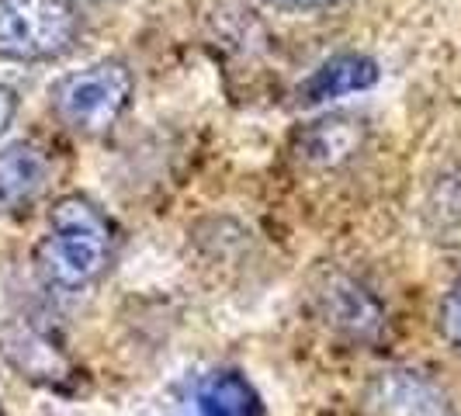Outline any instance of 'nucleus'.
Instances as JSON below:
<instances>
[{
    "instance_id": "1",
    "label": "nucleus",
    "mask_w": 461,
    "mask_h": 416,
    "mask_svg": "<svg viewBox=\"0 0 461 416\" xmlns=\"http://www.w3.org/2000/svg\"><path fill=\"white\" fill-rule=\"evenodd\" d=\"M118 254L115 219L87 194L56 198L46 215V232L39 240L35 264L49 288L87 292L112 271Z\"/></svg>"
},
{
    "instance_id": "9",
    "label": "nucleus",
    "mask_w": 461,
    "mask_h": 416,
    "mask_svg": "<svg viewBox=\"0 0 461 416\" xmlns=\"http://www.w3.org/2000/svg\"><path fill=\"white\" fill-rule=\"evenodd\" d=\"M361 139H365L361 122L347 115H333L305 125L295 139L299 142L295 149H299V160L309 163V167H340L361 149Z\"/></svg>"
},
{
    "instance_id": "10",
    "label": "nucleus",
    "mask_w": 461,
    "mask_h": 416,
    "mask_svg": "<svg viewBox=\"0 0 461 416\" xmlns=\"http://www.w3.org/2000/svg\"><path fill=\"white\" fill-rule=\"evenodd\" d=\"M438 330H440V337H444V344L461 357V275L455 277V285L447 288V295L440 299Z\"/></svg>"
},
{
    "instance_id": "13",
    "label": "nucleus",
    "mask_w": 461,
    "mask_h": 416,
    "mask_svg": "<svg viewBox=\"0 0 461 416\" xmlns=\"http://www.w3.org/2000/svg\"><path fill=\"white\" fill-rule=\"evenodd\" d=\"M0 416H7V413H4V402H0Z\"/></svg>"
},
{
    "instance_id": "8",
    "label": "nucleus",
    "mask_w": 461,
    "mask_h": 416,
    "mask_svg": "<svg viewBox=\"0 0 461 416\" xmlns=\"http://www.w3.org/2000/svg\"><path fill=\"white\" fill-rule=\"evenodd\" d=\"M378 77H382V69L371 56L340 52V56L320 63L302 80L299 101L302 104H326V101H337V97H347V94L371 91L378 84Z\"/></svg>"
},
{
    "instance_id": "12",
    "label": "nucleus",
    "mask_w": 461,
    "mask_h": 416,
    "mask_svg": "<svg viewBox=\"0 0 461 416\" xmlns=\"http://www.w3.org/2000/svg\"><path fill=\"white\" fill-rule=\"evenodd\" d=\"M277 11H323V7H333L340 0H264Z\"/></svg>"
},
{
    "instance_id": "7",
    "label": "nucleus",
    "mask_w": 461,
    "mask_h": 416,
    "mask_svg": "<svg viewBox=\"0 0 461 416\" xmlns=\"http://www.w3.org/2000/svg\"><path fill=\"white\" fill-rule=\"evenodd\" d=\"M181 416H264V402L247 375L222 368L198 375L187 385Z\"/></svg>"
},
{
    "instance_id": "3",
    "label": "nucleus",
    "mask_w": 461,
    "mask_h": 416,
    "mask_svg": "<svg viewBox=\"0 0 461 416\" xmlns=\"http://www.w3.org/2000/svg\"><path fill=\"white\" fill-rule=\"evenodd\" d=\"M80 14L73 0H0V59L52 63L73 52Z\"/></svg>"
},
{
    "instance_id": "4",
    "label": "nucleus",
    "mask_w": 461,
    "mask_h": 416,
    "mask_svg": "<svg viewBox=\"0 0 461 416\" xmlns=\"http://www.w3.org/2000/svg\"><path fill=\"white\" fill-rule=\"evenodd\" d=\"M361 410L365 416H451V399L423 371L385 368L368 378Z\"/></svg>"
},
{
    "instance_id": "5",
    "label": "nucleus",
    "mask_w": 461,
    "mask_h": 416,
    "mask_svg": "<svg viewBox=\"0 0 461 416\" xmlns=\"http://www.w3.org/2000/svg\"><path fill=\"white\" fill-rule=\"evenodd\" d=\"M320 312L333 330H340L350 340L375 344L385 333V309L365 285L347 275H330L320 288Z\"/></svg>"
},
{
    "instance_id": "6",
    "label": "nucleus",
    "mask_w": 461,
    "mask_h": 416,
    "mask_svg": "<svg viewBox=\"0 0 461 416\" xmlns=\"http://www.w3.org/2000/svg\"><path fill=\"white\" fill-rule=\"evenodd\" d=\"M52 185V160L35 142H11L0 149V215H22Z\"/></svg>"
},
{
    "instance_id": "11",
    "label": "nucleus",
    "mask_w": 461,
    "mask_h": 416,
    "mask_svg": "<svg viewBox=\"0 0 461 416\" xmlns=\"http://www.w3.org/2000/svg\"><path fill=\"white\" fill-rule=\"evenodd\" d=\"M14 115H18V91L0 84V136L7 132V125L14 122Z\"/></svg>"
},
{
    "instance_id": "2",
    "label": "nucleus",
    "mask_w": 461,
    "mask_h": 416,
    "mask_svg": "<svg viewBox=\"0 0 461 416\" xmlns=\"http://www.w3.org/2000/svg\"><path fill=\"white\" fill-rule=\"evenodd\" d=\"M136 94L132 69L122 59H97L52 84V115L77 136H104L129 112Z\"/></svg>"
}]
</instances>
